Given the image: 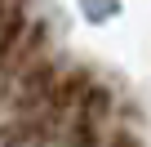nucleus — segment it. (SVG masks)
<instances>
[{
	"label": "nucleus",
	"instance_id": "nucleus-2",
	"mask_svg": "<svg viewBox=\"0 0 151 147\" xmlns=\"http://www.w3.org/2000/svg\"><path fill=\"white\" fill-rule=\"evenodd\" d=\"M111 147H142V143H138L133 134H116V138H111Z\"/></svg>",
	"mask_w": 151,
	"mask_h": 147
},
{
	"label": "nucleus",
	"instance_id": "nucleus-1",
	"mask_svg": "<svg viewBox=\"0 0 151 147\" xmlns=\"http://www.w3.org/2000/svg\"><path fill=\"white\" fill-rule=\"evenodd\" d=\"M67 147H98V125H93V116L80 112V120H76L71 134H67Z\"/></svg>",
	"mask_w": 151,
	"mask_h": 147
}]
</instances>
